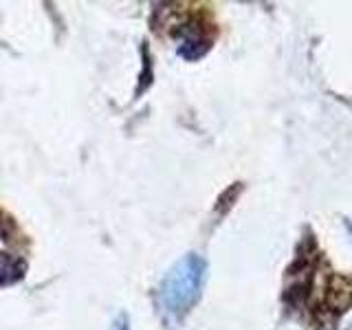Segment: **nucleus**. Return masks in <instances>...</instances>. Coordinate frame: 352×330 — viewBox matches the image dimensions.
<instances>
[{"instance_id": "nucleus-1", "label": "nucleus", "mask_w": 352, "mask_h": 330, "mask_svg": "<svg viewBox=\"0 0 352 330\" xmlns=\"http://www.w3.org/2000/svg\"><path fill=\"white\" fill-rule=\"evenodd\" d=\"M205 273L207 262L198 253H187L165 273L157 293V304L161 317L170 326L179 324L201 300Z\"/></svg>"}, {"instance_id": "nucleus-2", "label": "nucleus", "mask_w": 352, "mask_h": 330, "mask_svg": "<svg viewBox=\"0 0 352 330\" xmlns=\"http://www.w3.org/2000/svg\"><path fill=\"white\" fill-rule=\"evenodd\" d=\"M326 300L335 311H348L352 304V284L346 278H333L328 284Z\"/></svg>"}, {"instance_id": "nucleus-3", "label": "nucleus", "mask_w": 352, "mask_h": 330, "mask_svg": "<svg viewBox=\"0 0 352 330\" xmlns=\"http://www.w3.org/2000/svg\"><path fill=\"white\" fill-rule=\"evenodd\" d=\"M113 330H130V324H128V317L126 315H119V319L115 322Z\"/></svg>"}]
</instances>
